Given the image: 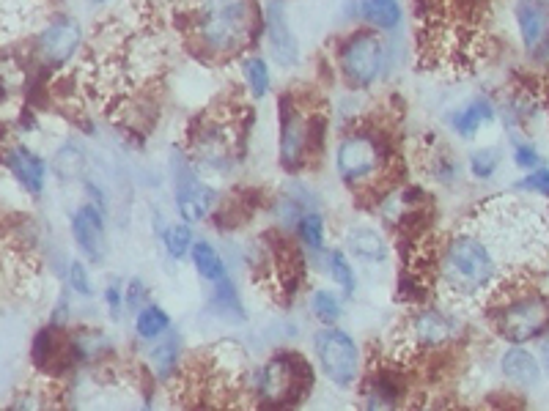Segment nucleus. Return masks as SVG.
Listing matches in <instances>:
<instances>
[{
  "instance_id": "nucleus-31",
  "label": "nucleus",
  "mask_w": 549,
  "mask_h": 411,
  "mask_svg": "<svg viewBox=\"0 0 549 411\" xmlns=\"http://www.w3.org/2000/svg\"><path fill=\"white\" fill-rule=\"evenodd\" d=\"M162 247H165V255L171 258V261H184V258H190V250H193L195 244V231L190 222H168L165 228H162Z\"/></svg>"
},
{
  "instance_id": "nucleus-27",
  "label": "nucleus",
  "mask_w": 549,
  "mask_h": 411,
  "mask_svg": "<svg viewBox=\"0 0 549 411\" xmlns=\"http://www.w3.org/2000/svg\"><path fill=\"white\" fill-rule=\"evenodd\" d=\"M239 72H242V83H245V91L253 102H261V99H267L272 91V72L270 64L256 53L242 55V61H239Z\"/></svg>"
},
{
  "instance_id": "nucleus-39",
  "label": "nucleus",
  "mask_w": 549,
  "mask_h": 411,
  "mask_svg": "<svg viewBox=\"0 0 549 411\" xmlns=\"http://www.w3.org/2000/svg\"><path fill=\"white\" fill-rule=\"evenodd\" d=\"M69 321H72V302H69V296L61 294L58 296V302H55L53 313H50V324L58 329L69 327Z\"/></svg>"
},
{
  "instance_id": "nucleus-13",
  "label": "nucleus",
  "mask_w": 549,
  "mask_h": 411,
  "mask_svg": "<svg viewBox=\"0 0 549 411\" xmlns=\"http://www.w3.org/2000/svg\"><path fill=\"white\" fill-rule=\"evenodd\" d=\"M264 39L270 47L272 61L280 69H294L300 64V42L291 31L283 0H267V6H264Z\"/></svg>"
},
{
  "instance_id": "nucleus-2",
  "label": "nucleus",
  "mask_w": 549,
  "mask_h": 411,
  "mask_svg": "<svg viewBox=\"0 0 549 411\" xmlns=\"http://www.w3.org/2000/svg\"><path fill=\"white\" fill-rule=\"evenodd\" d=\"M503 258L481 228L451 233L437 250V285L451 302L492 294L503 283Z\"/></svg>"
},
{
  "instance_id": "nucleus-6",
  "label": "nucleus",
  "mask_w": 549,
  "mask_h": 411,
  "mask_svg": "<svg viewBox=\"0 0 549 411\" xmlns=\"http://www.w3.org/2000/svg\"><path fill=\"white\" fill-rule=\"evenodd\" d=\"M338 74L346 88L368 91L388 69V47L374 28H357L341 39L335 53Z\"/></svg>"
},
{
  "instance_id": "nucleus-16",
  "label": "nucleus",
  "mask_w": 549,
  "mask_h": 411,
  "mask_svg": "<svg viewBox=\"0 0 549 411\" xmlns=\"http://www.w3.org/2000/svg\"><path fill=\"white\" fill-rule=\"evenodd\" d=\"M184 365V340L179 332H165L162 338L151 340L149 348H146V373L151 379L160 381V384H168L179 373H182Z\"/></svg>"
},
{
  "instance_id": "nucleus-9",
  "label": "nucleus",
  "mask_w": 549,
  "mask_h": 411,
  "mask_svg": "<svg viewBox=\"0 0 549 411\" xmlns=\"http://www.w3.org/2000/svg\"><path fill=\"white\" fill-rule=\"evenodd\" d=\"M462 335V321L448 313L445 307L418 305L404 321V343L410 351H426V354H440L453 346Z\"/></svg>"
},
{
  "instance_id": "nucleus-36",
  "label": "nucleus",
  "mask_w": 549,
  "mask_h": 411,
  "mask_svg": "<svg viewBox=\"0 0 549 411\" xmlns=\"http://www.w3.org/2000/svg\"><path fill=\"white\" fill-rule=\"evenodd\" d=\"M102 305L108 310L110 321H121L124 318V285L119 280H110L105 288H102Z\"/></svg>"
},
{
  "instance_id": "nucleus-20",
  "label": "nucleus",
  "mask_w": 549,
  "mask_h": 411,
  "mask_svg": "<svg viewBox=\"0 0 549 411\" xmlns=\"http://www.w3.org/2000/svg\"><path fill=\"white\" fill-rule=\"evenodd\" d=\"M495 118V105H492L489 99H484V96H478V99L467 102V105L459 107V110H453L451 116H448V124H451L453 132L462 137V140H473L481 129L489 127V124H495Z\"/></svg>"
},
{
  "instance_id": "nucleus-23",
  "label": "nucleus",
  "mask_w": 549,
  "mask_h": 411,
  "mask_svg": "<svg viewBox=\"0 0 549 411\" xmlns=\"http://www.w3.org/2000/svg\"><path fill=\"white\" fill-rule=\"evenodd\" d=\"M357 14L368 28L382 33L399 31L404 22V9L399 0H357Z\"/></svg>"
},
{
  "instance_id": "nucleus-1",
  "label": "nucleus",
  "mask_w": 549,
  "mask_h": 411,
  "mask_svg": "<svg viewBox=\"0 0 549 411\" xmlns=\"http://www.w3.org/2000/svg\"><path fill=\"white\" fill-rule=\"evenodd\" d=\"M187 39L206 61H231L253 53L264 33L259 0H184Z\"/></svg>"
},
{
  "instance_id": "nucleus-4",
  "label": "nucleus",
  "mask_w": 549,
  "mask_h": 411,
  "mask_svg": "<svg viewBox=\"0 0 549 411\" xmlns=\"http://www.w3.org/2000/svg\"><path fill=\"white\" fill-rule=\"evenodd\" d=\"M327 124L322 110H308L294 94L278 96V165L286 176L322 162Z\"/></svg>"
},
{
  "instance_id": "nucleus-18",
  "label": "nucleus",
  "mask_w": 549,
  "mask_h": 411,
  "mask_svg": "<svg viewBox=\"0 0 549 411\" xmlns=\"http://www.w3.org/2000/svg\"><path fill=\"white\" fill-rule=\"evenodd\" d=\"M31 362L33 368L50 373V376H58L66 368H75L69 359V348H66V329H58L53 324L39 329L31 343Z\"/></svg>"
},
{
  "instance_id": "nucleus-40",
  "label": "nucleus",
  "mask_w": 549,
  "mask_h": 411,
  "mask_svg": "<svg viewBox=\"0 0 549 411\" xmlns=\"http://www.w3.org/2000/svg\"><path fill=\"white\" fill-rule=\"evenodd\" d=\"M530 53H533V58H536V64L547 66L549 69V28H547V33H544V39H541V42L536 44Z\"/></svg>"
},
{
  "instance_id": "nucleus-17",
  "label": "nucleus",
  "mask_w": 549,
  "mask_h": 411,
  "mask_svg": "<svg viewBox=\"0 0 549 411\" xmlns=\"http://www.w3.org/2000/svg\"><path fill=\"white\" fill-rule=\"evenodd\" d=\"M66 348H69V359L72 365H108L116 346L110 340L108 332H102L99 327H77L66 335Z\"/></svg>"
},
{
  "instance_id": "nucleus-10",
  "label": "nucleus",
  "mask_w": 549,
  "mask_h": 411,
  "mask_svg": "<svg viewBox=\"0 0 549 411\" xmlns=\"http://www.w3.org/2000/svg\"><path fill=\"white\" fill-rule=\"evenodd\" d=\"M173 203L179 211V220L190 225H201L215 214L220 195L212 181H206L201 170L195 168L190 157H184L182 165L173 168Z\"/></svg>"
},
{
  "instance_id": "nucleus-37",
  "label": "nucleus",
  "mask_w": 549,
  "mask_h": 411,
  "mask_svg": "<svg viewBox=\"0 0 549 411\" xmlns=\"http://www.w3.org/2000/svg\"><path fill=\"white\" fill-rule=\"evenodd\" d=\"M514 190L536 192V195L549 198V168L539 165L536 170H528V176H525V179H519L517 184H514Z\"/></svg>"
},
{
  "instance_id": "nucleus-32",
  "label": "nucleus",
  "mask_w": 549,
  "mask_h": 411,
  "mask_svg": "<svg viewBox=\"0 0 549 411\" xmlns=\"http://www.w3.org/2000/svg\"><path fill=\"white\" fill-rule=\"evenodd\" d=\"M53 173L61 181H75L83 176V170H86V154H83V148L80 146H64L58 148V154L53 157Z\"/></svg>"
},
{
  "instance_id": "nucleus-41",
  "label": "nucleus",
  "mask_w": 549,
  "mask_h": 411,
  "mask_svg": "<svg viewBox=\"0 0 549 411\" xmlns=\"http://www.w3.org/2000/svg\"><path fill=\"white\" fill-rule=\"evenodd\" d=\"M547 359H549V346H547Z\"/></svg>"
},
{
  "instance_id": "nucleus-14",
  "label": "nucleus",
  "mask_w": 549,
  "mask_h": 411,
  "mask_svg": "<svg viewBox=\"0 0 549 411\" xmlns=\"http://www.w3.org/2000/svg\"><path fill=\"white\" fill-rule=\"evenodd\" d=\"M3 168L9 170V176L20 184L22 192L42 198L47 187V168H50L42 154H36L33 148L22 143H14L3 151Z\"/></svg>"
},
{
  "instance_id": "nucleus-15",
  "label": "nucleus",
  "mask_w": 549,
  "mask_h": 411,
  "mask_svg": "<svg viewBox=\"0 0 549 411\" xmlns=\"http://www.w3.org/2000/svg\"><path fill=\"white\" fill-rule=\"evenodd\" d=\"M363 381V406L366 409H396L404 403L410 384L399 368H377Z\"/></svg>"
},
{
  "instance_id": "nucleus-35",
  "label": "nucleus",
  "mask_w": 549,
  "mask_h": 411,
  "mask_svg": "<svg viewBox=\"0 0 549 411\" xmlns=\"http://www.w3.org/2000/svg\"><path fill=\"white\" fill-rule=\"evenodd\" d=\"M151 302V288L146 280H140V277H130L127 285H124V310L127 313H138L140 307L149 305Z\"/></svg>"
},
{
  "instance_id": "nucleus-5",
  "label": "nucleus",
  "mask_w": 549,
  "mask_h": 411,
  "mask_svg": "<svg viewBox=\"0 0 549 411\" xmlns=\"http://www.w3.org/2000/svg\"><path fill=\"white\" fill-rule=\"evenodd\" d=\"M316 373L305 354L297 348H280L250 373V392L259 406L294 409L311 398Z\"/></svg>"
},
{
  "instance_id": "nucleus-26",
  "label": "nucleus",
  "mask_w": 549,
  "mask_h": 411,
  "mask_svg": "<svg viewBox=\"0 0 549 411\" xmlns=\"http://www.w3.org/2000/svg\"><path fill=\"white\" fill-rule=\"evenodd\" d=\"M190 261H193L195 274H198L206 285H212L217 283V280L228 277L226 261H223L220 250H217L209 239H195L193 250H190Z\"/></svg>"
},
{
  "instance_id": "nucleus-12",
  "label": "nucleus",
  "mask_w": 549,
  "mask_h": 411,
  "mask_svg": "<svg viewBox=\"0 0 549 411\" xmlns=\"http://www.w3.org/2000/svg\"><path fill=\"white\" fill-rule=\"evenodd\" d=\"M72 242L88 264H102L108 253V211L94 203H80L69 220Z\"/></svg>"
},
{
  "instance_id": "nucleus-22",
  "label": "nucleus",
  "mask_w": 549,
  "mask_h": 411,
  "mask_svg": "<svg viewBox=\"0 0 549 411\" xmlns=\"http://www.w3.org/2000/svg\"><path fill=\"white\" fill-rule=\"evenodd\" d=\"M209 310L217 318H223L226 324H245L248 321V310L239 294V285L234 283V277L228 274L223 280L212 283V294H209Z\"/></svg>"
},
{
  "instance_id": "nucleus-11",
  "label": "nucleus",
  "mask_w": 549,
  "mask_h": 411,
  "mask_svg": "<svg viewBox=\"0 0 549 411\" xmlns=\"http://www.w3.org/2000/svg\"><path fill=\"white\" fill-rule=\"evenodd\" d=\"M80 47H83V25L69 14H58L36 33L33 58L47 69H61L80 53Z\"/></svg>"
},
{
  "instance_id": "nucleus-19",
  "label": "nucleus",
  "mask_w": 549,
  "mask_h": 411,
  "mask_svg": "<svg viewBox=\"0 0 549 411\" xmlns=\"http://www.w3.org/2000/svg\"><path fill=\"white\" fill-rule=\"evenodd\" d=\"M344 250L349 253V258H355L363 266H382L388 264L390 258V244L385 239V233L371 228L366 222L352 225L346 231Z\"/></svg>"
},
{
  "instance_id": "nucleus-34",
  "label": "nucleus",
  "mask_w": 549,
  "mask_h": 411,
  "mask_svg": "<svg viewBox=\"0 0 549 411\" xmlns=\"http://www.w3.org/2000/svg\"><path fill=\"white\" fill-rule=\"evenodd\" d=\"M66 283H69V291L75 296H83V299H91L94 296V283H91V272H88L86 261H69L66 266Z\"/></svg>"
},
{
  "instance_id": "nucleus-24",
  "label": "nucleus",
  "mask_w": 549,
  "mask_h": 411,
  "mask_svg": "<svg viewBox=\"0 0 549 411\" xmlns=\"http://www.w3.org/2000/svg\"><path fill=\"white\" fill-rule=\"evenodd\" d=\"M517 25L522 44L533 50L536 44L544 39V33L549 28V14L547 6L541 0H519L517 3Z\"/></svg>"
},
{
  "instance_id": "nucleus-30",
  "label": "nucleus",
  "mask_w": 549,
  "mask_h": 411,
  "mask_svg": "<svg viewBox=\"0 0 549 411\" xmlns=\"http://www.w3.org/2000/svg\"><path fill=\"white\" fill-rule=\"evenodd\" d=\"M344 299L346 296L341 291H333V288H313L308 296V310L319 321V327H333L344 318Z\"/></svg>"
},
{
  "instance_id": "nucleus-38",
  "label": "nucleus",
  "mask_w": 549,
  "mask_h": 411,
  "mask_svg": "<svg viewBox=\"0 0 549 411\" xmlns=\"http://www.w3.org/2000/svg\"><path fill=\"white\" fill-rule=\"evenodd\" d=\"M511 159L519 170H536L541 165V154L536 151V146L530 143H514V151H511Z\"/></svg>"
},
{
  "instance_id": "nucleus-29",
  "label": "nucleus",
  "mask_w": 549,
  "mask_h": 411,
  "mask_svg": "<svg viewBox=\"0 0 549 411\" xmlns=\"http://www.w3.org/2000/svg\"><path fill=\"white\" fill-rule=\"evenodd\" d=\"M132 329H135V338H138L140 343H151V340L162 338L165 332H171L173 318L165 307H160L157 302H149V305H143L138 313H135Z\"/></svg>"
},
{
  "instance_id": "nucleus-3",
  "label": "nucleus",
  "mask_w": 549,
  "mask_h": 411,
  "mask_svg": "<svg viewBox=\"0 0 549 411\" xmlns=\"http://www.w3.org/2000/svg\"><path fill=\"white\" fill-rule=\"evenodd\" d=\"M333 168L338 181L357 198L382 201L390 190L393 173V146L388 135L377 127L349 129L333 151Z\"/></svg>"
},
{
  "instance_id": "nucleus-21",
  "label": "nucleus",
  "mask_w": 549,
  "mask_h": 411,
  "mask_svg": "<svg viewBox=\"0 0 549 411\" xmlns=\"http://www.w3.org/2000/svg\"><path fill=\"white\" fill-rule=\"evenodd\" d=\"M500 370H503V376L511 384H517V387H536L541 379V365L539 359L533 351L522 346V343H514V346L508 348L506 354L500 357Z\"/></svg>"
},
{
  "instance_id": "nucleus-28",
  "label": "nucleus",
  "mask_w": 549,
  "mask_h": 411,
  "mask_svg": "<svg viewBox=\"0 0 549 411\" xmlns=\"http://www.w3.org/2000/svg\"><path fill=\"white\" fill-rule=\"evenodd\" d=\"M294 239L297 244H302L308 253L319 255L327 247V217H324L322 209H311L302 214L300 220L294 222Z\"/></svg>"
},
{
  "instance_id": "nucleus-33",
  "label": "nucleus",
  "mask_w": 549,
  "mask_h": 411,
  "mask_svg": "<svg viewBox=\"0 0 549 411\" xmlns=\"http://www.w3.org/2000/svg\"><path fill=\"white\" fill-rule=\"evenodd\" d=\"M500 151L495 146H484L475 148L470 159H467V168H470V176L478 181H489L500 168Z\"/></svg>"
},
{
  "instance_id": "nucleus-7",
  "label": "nucleus",
  "mask_w": 549,
  "mask_h": 411,
  "mask_svg": "<svg viewBox=\"0 0 549 411\" xmlns=\"http://www.w3.org/2000/svg\"><path fill=\"white\" fill-rule=\"evenodd\" d=\"M313 357L316 368L335 390H352L363 379V351L352 332L338 324L319 327L313 332Z\"/></svg>"
},
{
  "instance_id": "nucleus-25",
  "label": "nucleus",
  "mask_w": 549,
  "mask_h": 411,
  "mask_svg": "<svg viewBox=\"0 0 549 411\" xmlns=\"http://www.w3.org/2000/svg\"><path fill=\"white\" fill-rule=\"evenodd\" d=\"M319 261H322V269L330 277H333L335 288L344 296H352L357 291V272L352 258L341 247H324L319 253Z\"/></svg>"
},
{
  "instance_id": "nucleus-8",
  "label": "nucleus",
  "mask_w": 549,
  "mask_h": 411,
  "mask_svg": "<svg viewBox=\"0 0 549 411\" xmlns=\"http://www.w3.org/2000/svg\"><path fill=\"white\" fill-rule=\"evenodd\" d=\"M492 327L508 343H530L549 329V296L536 291H517L495 299Z\"/></svg>"
}]
</instances>
